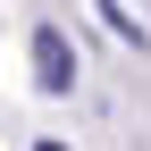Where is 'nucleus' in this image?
<instances>
[{
    "mask_svg": "<svg viewBox=\"0 0 151 151\" xmlns=\"http://www.w3.org/2000/svg\"><path fill=\"white\" fill-rule=\"evenodd\" d=\"M34 84H42V101H67L76 92V50L59 25H34Z\"/></svg>",
    "mask_w": 151,
    "mask_h": 151,
    "instance_id": "1",
    "label": "nucleus"
},
{
    "mask_svg": "<svg viewBox=\"0 0 151 151\" xmlns=\"http://www.w3.org/2000/svg\"><path fill=\"white\" fill-rule=\"evenodd\" d=\"M101 17H109V25H118V34H126V42H134V50H143V42H151V34H143V25H134V17H126V0H101Z\"/></svg>",
    "mask_w": 151,
    "mask_h": 151,
    "instance_id": "2",
    "label": "nucleus"
},
{
    "mask_svg": "<svg viewBox=\"0 0 151 151\" xmlns=\"http://www.w3.org/2000/svg\"><path fill=\"white\" fill-rule=\"evenodd\" d=\"M34 151H67V143H34Z\"/></svg>",
    "mask_w": 151,
    "mask_h": 151,
    "instance_id": "3",
    "label": "nucleus"
}]
</instances>
